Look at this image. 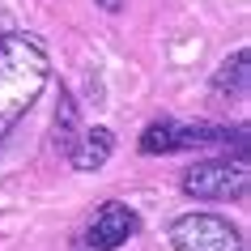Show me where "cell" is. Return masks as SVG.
Wrapping results in <instances>:
<instances>
[{"instance_id": "obj_1", "label": "cell", "mask_w": 251, "mask_h": 251, "mask_svg": "<svg viewBox=\"0 0 251 251\" xmlns=\"http://www.w3.org/2000/svg\"><path fill=\"white\" fill-rule=\"evenodd\" d=\"M51 85V55L30 30H0V145Z\"/></svg>"}, {"instance_id": "obj_2", "label": "cell", "mask_w": 251, "mask_h": 251, "mask_svg": "<svg viewBox=\"0 0 251 251\" xmlns=\"http://www.w3.org/2000/svg\"><path fill=\"white\" fill-rule=\"evenodd\" d=\"M183 196L192 200H243L251 187V171L243 158H200L192 162L179 179Z\"/></svg>"}, {"instance_id": "obj_3", "label": "cell", "mask_w": 251, "mask_h": 251, "mask_svg": "<svg viewBox=\"0 0 251 251\" xmlns=\"http://www.w3.org/2000/svg\"><path fill=\"white\" fill-rule=\"evenodd\" d=\"M175 251H247L243 230L222 213H179L166 226Z\"/></svg>"}, {"instance_id": "obj_4", "label": "cell", "mask_w": 251, "mask_h": 251, "mask_svg": "<svg viewBox=\"0 0 251 251\" xmlns=\"http://www.w3.org/2000/svg\"><path fill=\"white\" fill-rule=\"evenodd\" d=\"M141 234V217L132 204L124 200H106L102 209L94 213V222L85 226V247L90 251H119L124 243H132Z\"/></svg>"}, {"instance_id": "obj_5", "label": "cell", "mask_w": 251, "mask_h": 251, "mask_svg": "<svg viewBox=\"0 0 251 251\" xmlns=\"http://www.w3.org/2000/svg\"><path fill=\"white\" fill-rule=\"evenodd\" d=\"M111 153H115V132H111L106 124H94V128L81 132V141L73 145L68 162H73V171L94 175V171H102L106 162H111Z\"/></svg>"}, {"instance_id": "obj_6", "label": "cell", "mask_w": 251, "mask_h": 251, "mask_svg": "<svg viewBox=\"0 0 251 251\" xmlns=\"http://www.w3.org/2000/svg\"><path fill=\"white\" fill-rule=\"evenodd\" d=\"M247 85H251V51H247V47H234V51L217 64V73H213V81H209V90H213V98L234 102V98H243V94H247Z\"/></svg>"}, {"instance_id": "obj_7", "label": "cell", "mask_w": 251, "mask_h": 251, "mask_svg": "<svg viewBox=\"0 0 251 251\" xmlns=\"http://www.w3.org/2000/svg\"><path fill=\"white\" fill-rule=\"evenodd\" d=\"M51 141H55V149L60 153H73V145L81 141V132H85V124H81V102L73 98V90H64L60 85V106H55V128H51Z\"/></svg>"}, {"instance_id": "obj_8", "label": "cell", "mask_w": 251, "mask_h": 251, "mask_svg": "<svg viewBox=\"0 0 251 251\" xmlns=\"http://www.w3.org/2000/svg\"><path fill=\"white\" fill-rule=\"evenodd\" d=\"M136 149L145 153V158H166V153H183V136H179V119H153L145 124V132L136 141Z\"/></svg>"}, {"instance_id": "obj_9", "label": "cell", "mask_w": 251, "mask_h": 251, "mask_svg": "<svg viewBox=\"0 0 251 251\" xmlns=\"http://www.w3.org/2000/svg\"><path fill=\"white\" fill-rule=\"evenodd\" d=\"M94 4H98L102 13H119V9H124V0H94Z\"/></svg>"}]
</instances>
